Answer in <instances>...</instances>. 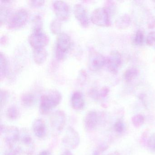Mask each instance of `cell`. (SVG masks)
Listing matches in <instances>:
<instances>
[{
    "label": "cell",
    "mask_w": 155,
    "mask_h": 155,
    "mask_svg": "<svg viewBox=\"0 0 155 155\" xmlns=\"http://www.w3.org/2000/svg\"><path fill=\"white\" fill-rule=\"evenodd\" d=\"M21 152L16 147H9L4 155H21Z\"/></svg>",
    "instance_id": "f1b7e54d"
},
{
    "label": "cell",
    "mask_w": 155,
    "mask_h": 155,
    "mask_svg": "<svg viewBox=\"0 0 155 155\" xmlns=\"http://www.w3.org/2000/svg\"><path fill=\"white\" fill-rule=\"evenodd\" d=\"M61 29V23L59 20L55 19L51 22V30L55 34H60Z\"/></svg>",
    "instance_id": "603a6c76"
},
{
    "label": "cell",
    "mask_w": 155,
    "mask_h": 155,
    "mask_svg": "<svg viewBox=\"0 0 155 155\" xmlns=\"http://www.w3.org/2000/svg\"><path fill=\"white\" fill-rule=\"evenodd\" d=\"M7 117L11 120H15L19 117L20 113L17 107L12 106L8 109L6 113Z\"/></svg>",
    "instance_id": "ffe728a7"
},
{
    "label": "cell",
    "mask_w": 155,
    "mask_h": 155,
    "mask_svg": "<svg viewBox=\"0 0 155 155\" xmlns=\"http://www.w3.org/2000/svg\"><path fill=\"white\" fill-rule=\"evenodd\" d=\"M54 12L58 20H67L70 15L69 7L66 2L63 1H55L53 4Z\"/></svg>",
    "instance_id": "8fae6325"
},
{
    "label": "cell",
    "mask_w": 155,
    "mask_h": 155,
    "mask_svg": "<svg viewBox=\"0 0 155 155\" xmlns=\"http://www.w3.org/2000/svg\"><path fill=\"white\" fill-rule=\"evenodd\" d=\"M1 58V78L5 77L8 72L9 63L6 57L2 53L0 55Z\"/></svg>",
    "instance_id": "d6986e66"
},
{
    "label": "cell",
    "mask_w": 155,
    "mask_h": 155,
    "mask_svg": "<svg viewBox=\"0 0 155 155\" xmlns=\"http://www.w3.org/2000/svg\"><path fill=\"white\" fill-rule=\"evenodd\" d=\"M62 99L61 94L57 90H51L41 96L40 108L42 113H47L60 103Z\"/></svg>",
    "instance_id": "6da1fadb"
},
{
    "label": "cell",
    "mask_w": 155,
    "mask_h": 155,
    "mask_svg": "<svg viewBox=\"0 0 155 155\" xmlns=\"http://www.w3.org/2000/svg\"><path fill=\"white\" fill-rule=\"evenodd\" d=\"M45 2L43 1H33L30 2V5L31 7H35V8H37V7H41L44 4Z\"/></svg>",
    "instance_id": "1f68e13d"
},
{
    "label": "cell",
    "mask_w": 155,
    "mask_h": 155,
    "mask_svg": "<svg viewBox=\"0 0 155 155\" xmlns=\"http://www.w3.org/2000/svg\"><path fill=\"white\" fill-rule=\"evenodd\" d=\"M0 12H1V23L4 22L8 17L10 10L9 8L6 6H1L0 9Z\"/></svg>",
    "instance_id": "cb8c5ba5"
},
{
    "label": "cell",
    "mask_w": 155,
    "mask_h": 155,
    "mask_svg": "<svg viewBox=\"0 0 155 155\" xmlns=\"http://www.w3.org/2000/svg\"><path fill=\"white\" fill-rule=\"evenodd\" d=\"M34 28L33 29H42V22L41 18L39 16H37L33 20Z\"/></svg>",
    "instance_id": "f546056e"
},
{
    "label": "cell",
    "mask_w": 155,
    "mask_h": 155,
    "mask_svg": "<svg viewBox=\"0 0 155 155\" xmlns=\"http://www.w3.org/2000/svg\"><path fill=\"white\" fill-rule=\"evenodd\" d=\"M91 20L93 24L100 27H108L110 24L107 11L102 8L96 9L93 11Z\"/></svg>",
    "instance_id": "9c48e42d"
},
{
    "label": "cell",
    "mask_w": 155,
    "mask_h": 155,
    "mask_svg": "<svg viewBox=\"0 0 155 155\" xmlns=\"http://www.w3.org/2000/svg\"><path fill=\"white\" fill-rule=\"evenodd\" d=\"M32 129L35 136L39 138H43L47 134L46 124L44 121L41 119H37L34 120Z\"/></svg>",
    "instance_id": "9a60e30c"
},
{
    "label": "cell",
    "mask_w": 155,
    "mask_h": 155,
    "mask_svg": "<svg viewBox=\"0 0 155 155\" xmlns=\"http://www.w3.org/2000/svg\"><path fill=\"white\" fill-rule=\"evenodd\" d=\"M99 116L96 111H90L86 115L84 120L85 129L92 131L96 129L99 122Z\"/></svg>",
    "instance_id": "7c38bea8"
},
{
    "label": "cell",
    "mask_w": 155,
    "mask_h": 155,
    "mask_svg": "<svg viewBox=\"0 0 155 155\" xmlns=\"http://www.w3.org/2000/svg\"><path fill=\"white\" fill-rule=\"evenodd\" d=\"M121 63V56L118 52L114 51L110 55L107 59L106 60L108 69L110 72L116 73Z\"/></svg>",
    "instance_id": "4fadbf2b"
},
{
    "label": "cell",
    "mask_w": 155,
    "mask_h": 155,
    "mask_svg": "<svg viewBox=\"0 0 155 155\" xmlns=\"http://www.w3.org/2000/svg\"><path fill=\"white\" fill-rule=\"evenodd\" d=\"M144 35L140 31H137L134 38V42L136 45H140L143 43Z\"/></svg>",
    "instance_id": "484cf974"
},
{
    "label": "cell",
    "mask_w": 155,
    "mask_h": 155,
    "mask_svg": "<svg viewBox=\"0 0 155 155\" xmlns=\"http://www.w3.org/2000/svg\"><path fill=\"white\" fill-rule=\"evenodd\" d=\"M39 155H51L49 151L47 150H43L40 153Z\"/></svg>",
    "instance_id": "836d02e7"
},
{
    "label": "cell",
    "mask_w": 155,
    "mask_h": 155,
    "mask_svg": "<svg viewBox=\"0 0 155 155\" xmlns=\"http://www.w3.org/2000/svg\"><path fill=\"white\" fill-rule=\"evenodd\" d=\"M48 53L44 48L34 50L33 59L37 64L40 65L45 62L47 59Z\"/></svg>",
    "instance_id": "e0dca14e"
},
{
    "label": "cell",
    "mask_w": 155,
    "mask_h": 155,
    "mask_svg": "<svg viewBox=\"0 0 155 155\" xmlns=\"http://www.w3.org/2000/svg\"><path fill=\"white\" fill-rule=\"evenodd\" d=\"M17 143L18 146L16 147L21 153L27 155H32L34 153L35 144L31 136L26 129L22 130V131H20L19 138Z\"/></svg>",
    "instance_id": "7a4b0ae2"
},
{
    "label": "cell",
    "mask_w": 155,
    "mask_h": 155,
    "mask_svg": "<svg viewBox=\"0 0 155 155\" xmlns=\"http://www.w3.org/2000/svg\"><path fill=\"white\" fill-rule=\"evenodd\" d=\"M106 64V60L101 54L95 51H90L89 57V68L92 71H97Z\"/></svg>",
    "instance_id": "30bf717a"
},
{
    "label": "cell",
    "mask_w": 155,
    "mask_h": 155,
    "mask_svg": "<svg viewBox=\"0 0 155 155\" xmlns=\"http://www.w3.org/2000/svg\"><path fill=\"white\" fill-rule=\"evenodd\" d=\"M28 14L24 9L16 11L11 16L8 21V27L10 29H18L26 24L28 20Z\"/></svg>",
    "instance_id": "5b68a950"
},
{
    "label": "cell",
    "mask_w": 155,
    "mask_h": 155,
    "mask_svg": "<svg viewBox=\"0 0 155 155\" xmlns=\"http://www.w3.org/2000/svg\"><path fill=\"white\" fill-rule=\"evenodd\" d=\"M144 117L140 114L135 115L132 118V122L133 125L136 127H140L144 123Z\"/></svg>",
    "instance_id": "d4e9b609"
},
{
    "label": "cell",
    "mask_w": 155,
    "mask_h": 155,
    "mask_svg": "<svg viewBox=\"0 0 155 155\" xmlns=\"http://www.w3.org/2000/svg\"><path fill=\"white\" fill-rule=\"evenodd\" d=\"M71 45V41L69 36L65 33L58 35L56 44V56L59 59H62L68 51Z\"/></svg>",
    "instance_id": "52a82bcc"
},
{
    "label": "cell",
    "mask_w": 155,
    "mask_h": 155,
    "mask_svg": "<svg viewBox=\"0 0 155 155\" xmlns=\"http://www.w3.org/2000/svg\"><path fill=\"white\" fill-rule=\"evenodd\" d=\"M80 138L78 132L71 127L67 128L62 139L63 145L69 149H74L79 145Z\"/></svg>",
    "instance_id": "ba28073f"
},
{
    "label": "cell",
    "mask_w": 155,
    "mask_h": 155,
    "mask_svg": "<svg viewBox=\"0 0 155 155\" xmlns=\"http://www.w3.org/2000/svg\"><path fill=\"white\" fill-rule=\"evenodd\" d=\"M61 155H73V154L69 150L64 151Z\"/></svg>",
    "instance_id": "e575fe53"
},
{
    "label": "cell",
    "mask_w": 155,
    "mask_h": 155,
    "mask_svg": "<svg viewBox=\"0 0 155 155\" xmlns=\"http://www.w3.org/2000/svg\"><path fill=\"white\" fill-rule=\"evenodd\" d=\"M49 38L42 29H33L29 38L31 46L34 50L44 48L49 42Z\"/></svg>",
    "instance_id": "277c9868"
},
{
    "label": "cell",
    "mask_w": 155,
    "mask_h": 155,
    "mask_svg": "<svg viewBox=\"0 0 155 155\" xmlns=\"http://www.w3.org/2000/svg\"><path fill=\"white\" fill-rule=\"evenodd\" d=\"M114 129L116 132L118 133H122L125 129V125L123 121L121 120L117 121L114 125Z\"/></svg>",
    "instance_id": "4316f807"
},
{
    "label": "cell",
    "mask_w": 155,
    "mask_h": 155,
    "mask_svg": "<svg viewBox=\"0 0 155 155\" xmlns=\"http://www.w3.org/2000/svg\"><path fill=\"white\" fill-rule=\"evenodd\" d=\"M71 106L76 110H81L85 107V100L81 92L77 91L72 94L71 98Z\"/></svg>",
    "instance_id": "2e32d148"
},
{
    "label": "cell",
    "mask_w": 155,
    "mask_h": 155,
    "mask_svg": "<svg viewBox=\"0 0 155 155\" xmlns=\"http://www.w3.org/2000/svg\"><path fill=\"white\" fill-rule=\"evenodd\" d=\"M20 131L14 126H1V136L8 145L9 147H15L19 138Z\"/></svg>",
    "instance_id": "3957f363"
},
{
    "label": "cell",
    "mask_w": 155,
    "mask_h": 155,
    "mask_svg": "<svg viewBox=\"0 0 155 155\" xmlns=\"http://www.w3.org/2000/svg\"><path fill=\"white\" fill-rule=\"evenodd\" d=\"M74 13L81 25L87 28L89 25V19L86 9L81 4H77L74 8Z\"/></svg>",
    "instance_id": "5bb4252c"
},
{
    "label": "cell",
    "mask_w": 155,
    "mask_h": 155,
    "mask_svg": "<svg viewBox=\"0 0 155 155\" xmlns=\"http://www.w3.org/2000/svg\"><path fill=\"white\" fill-rule=\"evenodd\" d=\"M130 23V19L127 16H124L120 18L117 21V26L119 28H126Z\"/></svg>",
    "instance_id": "44dd1931"
},
{
    "label": "cell",
    "mask_w": 155,
    "mask_h": 155,
    "mask_svg": "<svg viewBox=\"0 0 155 155\" xmlns=\"http://www.w3.org/2000/svg\"><path fill=\"white\" fill-rule=\"evenodd\" d=\"M137 71L136 69H129L127 70L124 73V79L127 81H131L137 77Z\"/></svg>",
    "instance_id": "7402d4cb"
},
{
    "label": "cell",
    "mask_w": 155,
    "mask_h": 155,
    "mask_svg": "<svg viewBox=\"0 0 155 155\" xmlns=\"http://www.w3.org/2000/svg\"><path fill=\"white\" fill-rule=\"evenodd\" d=\"M7 99V94L5 92H2L1 91V106L2 107L3 105L6 103Z\"/></svg>",
    "instance_id": "d6a6232c"
},
{
    "label": "cell",
    "mask_w": 155,
    "mask_h": 155,
    "mask_svg": "<svg viewBox=\"0 0 155 155\" xmlns=\"http://www.w3.org/2000/svg\"><path fill=\"white\" fill-rule=\"evenodd\" d=\"M148 145L150 150L155 151V134L151 135L149 139Z\"/></svg>",
    "instance_id": "4dcf8cb0"
},
{
    "label": "cell",
    "mask_w": 155,
    "mask_h": 155,
    "mask_svg": "<svg viewBox=\"0 0 155 155\" xmlns=\"http://www.w3.org/2000/svg\"><path fill=\"white\" fill-rule=\"evenodd\" d=\"M66 118L62 110H57L53 112L50 117L51 127L55 135L60 134L65 127Z\"/></svg>",
    "instance_id": "8992f818"
},
{
    "label": "cell",
    "mask_w": 155,
    "mask_h": 155,
    "mask_svg": "<svg viewBox=\"0 0 155 155\" xmlns=\"http://www.w3.org/2000/svg\"><path fill=\"white\" fill-rule=\"evenodd\" d=\"M21 101L23 106L30 107L36 104V98L33 94L27 93L21 97Z\"/></svg>",
    "instance_id": "ac0fdd59"
},
{
    "label": "cell",
    "mask_w": 155,
    "mask_h": 155,
    "mask_svg": "<svg viewBox=\"0 0 155 155\" xmlns=\"http://www.w3.org/2000/svg\"><path fill=\"white\" fill-rule=\"evenodd\" d=\"M148 45L155 48V31L151 32L149 34L147 38Z\"/></svg>",
    "instance_id": "83f0119b"
}]
</instances>
